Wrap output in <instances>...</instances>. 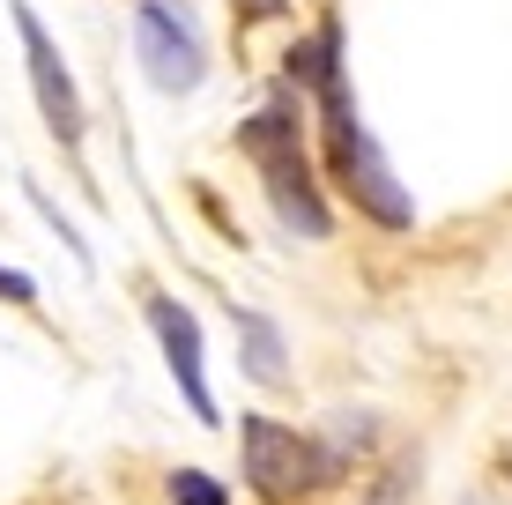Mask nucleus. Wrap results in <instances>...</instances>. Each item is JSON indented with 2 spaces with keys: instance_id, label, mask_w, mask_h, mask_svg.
<instances>
[{
  "instance_id": "nucleus-1",
  "label": "nucleus",
  "mask_w": 512,
  "mask_h": 505,
  "mask_svg": "<svg viewBox=\"0 0 512 505\" xmlns=\"http://www.w3.org/2000/svg\"><path fill=\"white\" fill-rule=\"evenodd\" d=\"M238 156L260 171V194H268L275 223L290 238H305V246L334 238V208H327L320 179H312V164H305V119H297L290 97H268L260 112L238 119Z\"/></svg>"
},
{
  "instance_id": "nucleus-2",
  "label": "nucleus",
  "mask_w": 512,
  "mask_h": 505,
  "mask_svg": "<svg viewBox=\"0 0 512 505\" xmlns=\"http://www.w3.org/2000/svg\"><path fill=\"white\" fill-rule=\"evenodd\" d=\"M320 149H327V179L342 186L349 201H357V216H372L379 231H416V194L401 186V171L386 164V149H379V134L364 127V112H357V90H349V75L342 82H327L320 97Z\"/></svg>"
},
{
  "instance_id": "nucleus-3",
  "label": "nucleus",
  "mask_w": 512,
  "mask_h": 505,
  "mask_svg": "<svg viewBox=\"0 0 512 505\" xmlns=\"http://www.w3.org/2000/svg\"><path fill=\"white\" fill-rule=\"evenodd\" d=\"M238 476L260 505H297V498L327 491V483L342 476V461L327 454L320 431H297V424H282V416L245 409L238 416Z\"/></svg>"
},
{
  "instance_id": "nucleus-4",
  "label": "nucleus",
  "mask_w": 512,
  "mask_h": 505,
  "mask_svg": "<svg viewBox=\"0 0 512 505\" xmlns=\"http://www.w3.org/2000/svg\"><path fill=\"white\" fill-rule=\"evenodd\" d=\"M8 23H15V38H23V75H30V97H38L45 134L75 156L82 134H90V112H82V90H75V67L60 60V45H52V30L38 23L30 0H8Z\"/></svg>"
},
{
  "instance_id": "nucleus-5",
  "label": "nucleus",
  "mask_w": 512,
  "mask_h": 505,
  "mask_svg": "<svg viewBox=\"0 0 512 505\" xmlns=\"http://www.w3.org/2000/svg\"><path fill=\"white\" fill-rule=\"evenodd\" d=\"M134 60L149 75V90H164V97H193L208 82V45L193 30V15L171 8V0H141L134 8Z\"/></svg>"
},
{
  "instance_id": "nucleus-6",
  "label": "nucleus",
  "mask_w": 512,
  "mask_h": 505,
  "mask_svg": "<svg viewBox=\"0 0 512 505\" xmlns=\"http://www.w3.org/2000/svg\"><path fill=\"white\" fill-rule=\"evenodd\" d=\"M141 320H149L156 350H164V372L179 379V402L193 409V424L216 431L223 409H216V394H208V335H201V320H193V305L171 298V290H149V298H141Z\"/></svg>"
},
{
  "instance_id": "nucleus-7",
  "label": "nucleus",
  "mask_w": 512,
  "mask_h": 505,
  "mask_svg": "<svg viewBox=\"0 0 512 505\" xmlns=\"http://www.w3.org/2000/svg\"><path fill=\"white\" fill-rule=\"evenodd\" d=\"M231 327H238V364H245V379L282 387V379H290V342H282V327L268 320V312H253V305H231Z\"/></svg>"
},
{
  "instance_id": "nucleus-8",
  "label": "nucleus",
  "mask_w": 512,
  "mask_h": 505,
  "mask_svg": "<svg viewBox=\"0 0 512 505\" xmlns=\"http://www.w3.org/2000/svg\"><path fill=\"white\" fill-rule=\"evenodd\" d=\"M282 75H290L297 97H320L327 82H342V75H349V67H342V23L327 15L312 38H297L290 52H282Z\"/></svg>"
},
{
  "instance_id": "nucleus-9",
  "label": "nucleus",
  "mask_w": 512,
  "mask_h": 505,
  "mask_svg": "<svg viewBox=\"0 0 512 505\" xmlns=\"http://www.w3.org/2000/svg\"><path fill=\"white\" fill-rule=\"evenodd\" d=\"M171 505H231V491L208 468H171Z\"/></svg>"
},
{
  "instance_id": "nucleus-10",
  "label": "nucleus",
  "mask_w": 512,
  "mask_h": 505,
  "mask_svg": "<svg viewBox=\"0 0 512 505\" xmlns=\"http://www.w3.org/2000/svg\"><path fill=\"white\" fill-rule=\"evenodd\" d=\"M23 194H30V201H38V216L52 223V231H60V246H67V253H75V260H82V268H90V238H82V231H75V223H67V216H60V201H52V194H45V186H38V179H30V186H23Z\"/></svg>"
},
{
  "instance_id": "nucleus-11",
  "label": "nucleus",
  "mask_w": 512,
  "mask_h": 505,
  "mask_svg": "<svg viewBox=\"0 0 512 505\" xmlns=\"http://www.w3.org/2000/svg\"><path fill=\"white\" fill-rule=\"evenodd\" d=\"M231 15H238V30H253V23H282V15H290V0H231Z\"/></svg>"
},
{
  "instance_id": "nucleus-12",
  "label": "nucleus",
  "mask_w": 512,
  "mask_h": 505,
  "mask_svg": "<svg viewBox=\"0 0 512 505\" xmlns=\"http://www.w3.org/2000/svg\"><path fill=\"white\" fill-rule=\"evenodd\" d=\"M0 298H8V305H38V275H23V268H0Z\"/></svg>"
}]
</instances>
